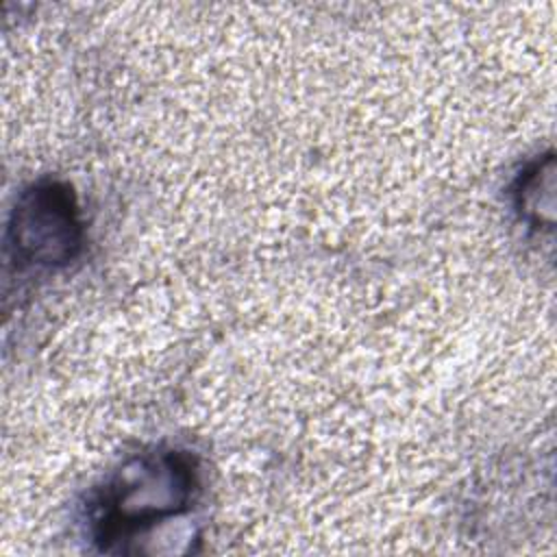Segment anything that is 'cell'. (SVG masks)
Listing matches in <instances>:
<instances>
[{"label":"cell","mask_w":557,"mask_h":557,"mask_svg":"<svg viewBox=\"0 0 557 557\" xmlns=\"http://www.w3.org/2000/svg\"><path fill=\"white\" fill-rule=\"evenodd\" d=\"M196 487V461L183 450H159L131 459L94 503L91 529L96 542L109 550L111 544L187 511Z\"/></svg>","instance_id":"1"},{"label":"cell","mask_w":557,"mask_h":557,"mask_svg":"<svg viewBox=\"0 0 557 557\" xmlns=\"http://www.w3.org/2000/svg\"><path fill=\"white\" fill-rule=\"evenodd\" d=\"M83 246L78 207L67 185L41 181L26 187L9 220V248L17 265L59 268Z\"/></svg>","instance_id":"2"},{"label":"cell","mask_w":557,"mask_h":557,"mask_svg":"<svg viewBox=\"0 0 557 557\" xmlns=\"http://www.w3.org/2000/svg\"><path fill=\"white\" fill-rule=\"evenodd\" d=\"M553 189V157H546L544 161H535L522 176L520 187L516 191L518 196V209L522 218L533 224H550L553 215V202L542 200V191Z\"/></svg>","instance_id":"3"}]
</instances>
